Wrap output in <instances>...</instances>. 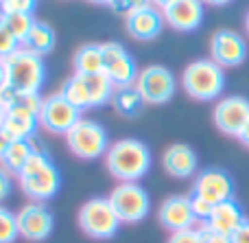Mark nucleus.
Listing matches in <instances>:
<instances>
[{
	"label": "nucleus",
	"instance_id": "1",
	"mask_svg": "<svg viewBox=\"0 0 249 243\" xmlns=\"http://www.w3.org/2000/svg\"><path fill=\"white\" fill-rule=\"evenodd\" d=\"M105 167L121 182H138L149 173L151 151L142 140L123 138L109 145L105 153Z\"/></svg>",
	"mask_w": 249,
	"mask_h": 243
},
{
	"label": "nucleus",
	"instance_id": "2",
	"mask_svg": "<svg viewBox=\"0 0 249 243\" xmlns=\"http://www.w3.org/2000/svg\"><path fill=\"white\" fill-rule=\"evenodd\" d=\"M20 187L26 197L33 202H46L57 195L61 187V175L55 162L48 158L46 151H35L24 165V169L18 173Z\"/></svg>",
	"mask_w": 249,
	"mask_h": 243
},
{
	"label": "nucleus",
	"instance_id": "3",
	"mask_svg": "<svg viewBox=\"0 0 249 243\" xmlns=\"http://www.w3.org/2000/svg\"><path fill=\"white\" fill-rule=\"evenodd\" d=\"M2 66L7 70V86L16 92L24 94H39V88L46 79V66H44L42 55L18 48L9 57H2Z\"/></svg>",
	"mask_w": 249,
	"mask_h": 243
},
{
	"label": "nucleus",
	"instance_id": "4",
	"mask_svg": "<svg viewBox=\"0 0 249 243\" xmlns=\"http://www.w3.org/2000/svg\"><path fill=\"white\" fill-rule=\"evenodd\" d=\"M181 86L186 94L197 101H214L225 88V73L216 61L197 59L181 73Z\"/></svg>",
	"mask_w": 249,
	"mask_h": 243
},
{
	"label": "nucleus",
	"instance_id": "5",
	"mask_svg": "<svg viewBox=\"0 0 249 243\" xmlns=\"http://www.w3.org/2000/svg\"><path fill=\"white\" fill-rule=\"evenodd\" d=\"M121 217L116 215L109 197H92L79 210V226L88 237L99 241H107L116 237L121 228Z\"/></svg>",
	"mask_w": 249,
	"mask_h": 243
},
{
	"label": "nucleus",
	"instance_id": "6",
	"mask_svg": "<svg viewBox=\"0 0 249 243\" xmlns=\"http://www.w3.org/2000/svg\"><path fill=\"white\" fill-rule=\"evenodd\" d=\"M66 145H68L70 153L81 160H96V158L105 156L109 149L105 127L96 121H88V118H81L66 134Z\"/></svg>",
	"mask_w": 249,
	"mask_h": 243
},
{
	"label": "nucleus",
	"instance_id": "7",
	"mask_svg": "<svg viewBox=\"0 0 249 243\" xmlns=\"http://www.w3.org/2000/svg\"><path fill=\"white\" fill-rule=\"evenodd\" d=\"M116 215L123 224H136L149 215L151 210V197L138 182H121L112 193H109Z\"/></svg>",
	"mask_w": 249,
	"mask_h": 243
},
{
	"label": "nucleus",
	"instance_id": "8",
	"mask_svg": "<svg viewBox=\"0 0 249 243\" xmlns=\"http://www.w3.org/2000/svg\"><path fill=\"white\" fill-rule=\"evenodd\" d=\"M79 121H81V110L74 108L61 92L44 96L39 110V125L46 131L66 136Z\"/></svg>",
	"mask_w": 249,
	"mask_h": 243
},
{
	"label": "nucleus",
	"instance_id": "9",
	"mask_svg": "<svg viewBox=\"0 0 249 243\" xmlns=\"http://www.w3.org/2000/svg\"><path fill=\"white\" fill-rule=\"evenodd\" d=\"M138 92L142 94L144 103H153V105H162L166 101H171V96L175 94V77L168 68L164 66H146L140 70L136 83Z\"/></svg>",
	"mask_w": 249,
	"mask_h": 243
},
{
	"label": "nucleus",
	"instance_id": "10",
	"mask_svg": "<svg viewBox=\"0 0 249 243\" xmlns=\"http://www.w3.org/2000/svg\"><path fill=\"white\" fill-rule=\"evenodd\" d=\"M103 57H105V75L116 88L123 86H133L140 75L133 57L121 46L118 42H103Z\"/></svg>",
	"mask_w": 249,
	"mask_h": 243
},
{
	"label": "nucleus",
	"instance_id": "11",
	"mask_svg": "<svg viewBox=\"0 0 249 243\" xmlns=\"http://www.w3.org/2000/svg\"><path fill=\"white\" fill-rule=\"evenodd\" d=\"M18 217V230L20 237L26 241H44L51 237L53 232V213L42 204V202H33V204L22 206L16 213Z\"/></svg>",
	"mask_w": 249,
	"mask_h": 243
},
{
	"label": "nucleus",
	"instance_id": "12",
	"mask_svg": "<svg viewBox=\"0 0 249 243\" xmlns=\"http://www.w3.org/2000/svg\"><path fill=\"white\" fill-rule=\"evenodd\" d=\"M214 125L228 136H241L249 123V101L245 96H225L214 105Z\"/></svg>",
	"mask_w": 249,
	"mask_h": 243
},
{
	"label": "nucleus",
	"instance_id": "13",
	"mask_svg": "<svg viewBox=\"0 0 249 243\" xmlns=\"http://www.w3.org/2000/svg\"><path fill=\"white\" fill-rule=\"evenodd\" d=\"M193 195L203 197L214 206L221 202L234 200V180L223 169H206L195 178Z\"/></svg>",
	"mask_w": 249,
	"mask_h": 243
},
{
	"label": "nucleus",
	"instance_id": "14",
	"mask_svg": "<svg viewBox=\"0 0 249 243\" xmlns=\"http://www.w3.org/2000/svg\"><path fill=\"white\" fill-rule=\"evenodd\" d=\"M210 55L212 61H216L221 68H234L245 61L247 44L236 31L221 29L210 39Z\"/></svg>",
	"mask_w": 249,
	"mask_h": 243
},
{
	"label": "nucleus",
	"instance_id": "15",
	"mask_svg": "<svg viewBox=\"0 0 249 243\" xmlns=\"http://www.w3.org/2000/svg\"><path fill=\"white\" fill-rule=\"evenodd\" d=\"M158 219L166 230L171 232H179V230H188L195 226V213H193V204H190L188 195H171L162 202L158 210Z\"/></svg>",
	"mask_w": 249,
	"mask_h": 243
},
{
	"label": "nucleus",
	"instance_id": "16",
	"mask_svg": "<svg viewBox=\"0 0 249 243\" xmlns=\"http://www.w3.org/2000/svg\"><path fill=\"white\" fill-rule=\"evenodd\" d=\"M162 26H164V13H162V9L153 7V4L124 16V29H127V33L133 39H140V42L155 39L162 33Z\"/></svg>",
	"mask_w": 249,
	"mask_h": 243
},
{
	"label": "nucleus",
	"instance_id": "17",
	"mask_svg": "<svg viewBox=\"0 0 249 243\" xmlns=\"http://www.w3.org/2000/svg\"><path fill=\"white\" fill-rule=\"evenodd\" d=\"M162 13L164 22L171 29L188 33L199 29V24L203 22V0H175L166 9H162Z\"/></svg>",
	"mask_w": 249,
	"mask_h": 243
},
{
	"label": "nucleus",
	"instance_id": "18",
	"mask_svg": "<svg viewBox=\"0 0 249 243\" xmlns=\"http://www.w3.org/2000/svg\"><path fill=\"white\" fill-rule=\"evenodd\" d=\"M162 167L173 178H190V175L197 173L199 160L193 147H188L184 143H175L171 147H166V151H164Z\"/></svg>",
	"mask_w": 249,
	"mask_h": 243
},
{
	"label": "nucleus",
	"instance_id": "19",
	"mask_svg": "<svg viewBox=\"0 0 249 243\" xmlns=\"http://www.w3.org/2000/svg\"><path fill=\"white\" fill-rule=\"evenodd\" d=\"M245 215H243V208L236 200H228V202H221V204L214 206L212 210L210 219H208L203 226L210 228L214 232H221V235H228L232 237L236 232V228L245 222Z\"/></svg>",
	"mask_w": 249,
	"mask_h": 243
},
{
	"label": "nucleus",
	"instance_id": "20",
	"mask_svg": "<svg viewBox=\"0 0 249 243\" xmlns=\"http://www.w3.org/2000/svg\"><path fill=\"white\" fill-rule=\"evenodd\" d=\"M37 125H39V118L35 114L20 110V108H11L7 112L2 130L7 131V136L11 140H31V138H35Z\"/></svg>",
	"mask_w": 249,
	"mask_h": 243
},
{
	"label": "nucleus",
	"instance_id": "21",
	"mask_svg": "<svg viewBox=\"0 0 249 243\" xmlns=\"http://www.w3.org/2000/svg\"><path fill=\"white\" fill-rule=\"evenodd\" d=\"M35 151H42L39 145L35 143V138H31V140H13V143L9 145V149L4 151V156L0 158V165H2V169H7L9 173L18 175L22 169H24V165L29 162V158L33 156Z\"/></svg>",
	"mask_w": 249,
	"mask_h": 243
},
{
	"label": "nucleus",
	"instance_id": "22",
	"mask_svg": "<svg viewBox=\"0 0 249 243\" xmlns=\"http://www.w3.org/2000/svg\"><path fill=\"white\" fill-rule=\"evenodd\" d=\"M74 73L77 75H101L105 73V57L101 44H83L74 53Z\"/></svg>",
	"mask_w": 249,
	"mask_h": 243
},
{
	"label": "nucleus",
	"instance_id": "23",
	"mask_svg": "<svg viewBox=\"0 0 249 243\" xmlns=\"http://www.w3.org/2000/svg\"><path fill=\"white\" fill-rule=\"evenodd\" d=\"M22 48L35 53V55H46V53H51L53 48H55V31H53L46 22L35 20L33 29H31L29 37L24 39Z\"/></svg>",
	"mask_w": 249,
	"mask_h": 243
},
{
	"label": "nucleus",
	"instance_id": "24",
	"mask_svg": "<svg viewBox=\"0 0 249 243\" xmlns=\"http://www.w3.org/2000/svg\"><path fill=\"white\" fill-rule=\"evenodd\" d=\"M112 103L116 108V112L123 114V116H136L142 110V105H144V99H142V94L138 92L136 86H123L114 90Z\"/></svg>",
	"mask_w": 249,
	"mask_h": 243
},
{
	"label": "nucleus",
	"instance_id": "25",
	"mask_svg": "<svg viewBox=\"0 0 249 243\" xmlns=\"http://www.w3.org/2000/svg\"><path fill=\"white\" fill-rule=\"evenodd\" d=\"M59 92L74 105V108L81 110V112L90 108V94H88V86H86V77H83V75L74 73L72 77L61 86Z\"/></svg>",
	"mask_w": 249,
	"mask_h": 243
},
{
	"label": "nucleus",
	"instance_id": "26",
	"mask_svg": "<svg viewBox=\"0 0 249 243\" xmlns=\"http://www.w3.org/2000/svg\"><path fill=\"white\" fill-rule=\"evenodd\" d=\"M0 20L4 22V26H7L13 35H16L20 46L24 44V39L29 37L31 29H33V24H35L31 13H0Z\"/></svg>",
	"mask_w": 249,
	"mask_h": 243
},
{
	"label": "nucleus",
	"instance_id": "27",
	"mask_svg": "<svg viewBox=\"0 0 249 243\" xmlns=\"http://www.w3.org/2000/svg\"><path fill=\"white\" fill-rule=\"evenodd\" d=\"M18 237H20L18 217L9 208L0 206V243H13Z\"/></svg>",
	"mask_w": 249,
	"mask_h": 243
},
{
	"label": "nucleus",
	"instance_id": "28",
	"mask_svg": "<svg viewBox=\"0 0 249 243\" xmlns=\"http://www.w3.org/2000/svg\"><path fill=\"white\" fill-rule=\"evenodd\" d=\"M37 0H2L0 13H31L33 16Z\"/></svg>",
	"mask_w": 249,
	"mask_h": 243
},
{
	"label": "nucleus",
	"instance_id": "29",
	"mask_svg": "<svg viewBox=\"0 0 249 243\" xmlns=\"http://www.w3.org/2000/svg\"><path fill=\"white\" fill-rule=\"evenodd\" d=\"M20 48V42L16 39V35L4 26V22L0 20V57H9L11 53H16Z\"/></svg>",
	"mask_w": 249,
	"mask_h": 243
},
{
	"label": "nucleus",
	"instance_id": "30",
	"mask_svg": "<svg viewBox=\"0 0 249 243\" xmlns=\"http://www.w3.org/2000/svg\"><path fill=\"white\" fill-rule=\"evenodd\" d=\"M190 204H193L195 219H197V222H203V224L210 219L212 210H214V204H210V202H206L203 197H197V195H190Z\"/></svg>",
	"mask_w": 249,
	"mask_h": 243
},
{
	"label": "nucleus",
	"instance_id": "31",
	"mask_svg": "<svg viewBox=\"0 0 249 243\" xmlns=\"http://www.w3.org/2000/svg\"><path fill=\"white\" fill-rule=\"evenodd\" d=\"M166 243H203L201 228H188V230L171 232Z\"/></svg>",
	"mask_w": 249,
	"mask_h": 243
},
{
	"label": "nucleus",
	"instance_id": "32",
	"mask_svg": "<svg viewBox=\"0 0 249 243\" xmlns=\"http://www.w3.org/2000/svg\"><path fill=\"white\" fill-rule=\"evenodd\" d=\"M151 0H112V4L109 7L114 9V11H121V13H131V11H138V9H144L149 7Z\"/></svg>",
	"mask_w": 249,
	"mask_h": 243
},
{
	"label": "nucleus",
	"instance_id": "33",
	"mask_svg": "<svg viewBox=\"0 0 249 243\" xmlns=\"http://www.w3.org/2000/svg\"><path fill=\"white\" fill-rule=\"evenodd\" d=\"M201 237H203V243H232L228 235H221V232H214L210 228L201 226Z\"/></svg>",
	"mask_w": 249,
	"mask_h": 243
},
{
	"label": "nucleus",
	"instance_id": "34",
	"mask_svg": "<svg viewBox=\"0 0 249 243\" xmlns=\"http://www.w3.org/2000/svg\"><path fill=\"white\" fill-rule=\"evenodd\" d=\"M11 195V178H9V171L0 167V202H4Z\"/></svg>",
	"mask_w": 249,
	"mask_h": 243
},
{
	"label": "nucleus",
	"instance_id": "35",
	"mask_svg": "<svg viewBox=\"0 0 249 243\" xmlns=\"http://www.w3.org/2000/svg\"><path fill=\"white\" fill-rule=\"evenodd\" d=\"M230 239H232V243H249V219H245V222L236 228V232H234Z\"/></svg>",
	"mask_w": 249,
	"mask_h": 243
},
{
	"label": "nucleus",
	"instance_id": "36",
	"mask_svg": "<svg viewBox=\"0 0 249 243\" xmlns=\"http://www.w3.org/2000/svg\"><path fill=\"white\" fill-rule=\"evenodd\" d=\"M11 143H13V140L9 138V136H7V131H4L2 127H0V158L4 156V151H7V149H9V145H11Z\"/></svg>",
	"mask_w": 249,
	"mask_h": 243
},
{
	"label": "nucleus",
	"instance_id": "37",
	"mask_svg": "<svg viewBox=\"0 0 249 243\" xmlns=\"http://www.w3.org/2000/svg\"><path fill=\"white\" fill-rule=\"evenodd\" d=\"M238 140H241V143L245 145V147H249V123L245 125V130L241 131V136H238Z\"/></svg>",
	"mask_w": 249,
	"mask_h": 243
},
{
	"label": "nucleus",
	"instance_id": "38",
	"mask_svg": "<svg viewBox=\"0 0 249 243\" xmlns=\"http://www.w3.org/2000/svg\"><path fill=\"white\" fill-rule=\"evenodd\" d=\"M173 2H175V0H151V4L158 9H166L168 4H173Z\"/></svg>",
	"mask_w": 249,
	"mask_h": 243
},
{
	"label": "nucleus",
	"instance_id": "39",
	"mask_svg": "<svg viewBox=\"0 0 249 243\" xmlns=\"http://www.w3.org/2000/svg\"><path fill=\"white\" fill-rule=\"evenodd\" d=\"M4 86H7V70H4L2 61H0V88H4Z\"/></svg>",
	"mask_w": 249,
	"mask_h": 243
},
{
	"label": "nucleus",
	"instance_id": "40",
	"mask_svg": "<svg viewBox=\"0 0 249 243\" xmlns=\"http://www.w3.org/2000/svg\"><path fill=\"white\" fill-rule=\"evenodd\" d=\"M7 112H9V110L4 108V103H2V101H0V127L4 125V118H7Z\"/></svg>",
	"mask_w": 249,
	"mask_h": 243
},
{
	"label": "nucleus",
	"instance_id": "41",
	"mask_svg": "<svg viewBox=\"0 0 249 243\" xmlns=\"http://www.w3.org/2000/svg\"><path fill=\"white\" fill-rule=\"evenodd\" d=\"M206 4H212V7H223V4H228L230 0H203Z\"/></svg>",
	"mask_w": 249,
	"mask_h": 243
},
{
	"label": "nucleus",
	"instance_id": "42",
	"mask_svg": "<svg viewBox=\"0 0 249 243\" xmlns=\"http://www.w3.org/2000/svg\"><path fill=\"white\" fill-rule=\"evenodd\" d=\"M90 2H96V4H112V0H90Z\"/></svg>",
	"mask_w": 249,
	"mask_h": 243
},
{
	"label": "nucleus",
	"instance_id": "43",
	"mask_svg": "<svg viewBox=\"0 0 249 243\" xmlns=\"http://www.w3.org/2000/svg\"><path fill=\"white\" fill-rule=\"evenodd\" d=\"M245 29H247V33H249V11H247V16H245Z\"/></svg>",
	"mask_w": 249,
	"mask_h": 243
},
{
	"label": "nucleus",
	"instance_id": "44",
	"mask_svg": "<svg viewBox=\"0 0 249 243\" xmlns=\"http://www.w3.org/2000/svg\"><path fill=\"white\" fill-rule=\"evenodd\" d=\"M0 61H2V57H0Z\"/></svg>",
	"mask_w": 249,
	"mask_h": 243
},
{
	"label": "nucleus",
	"instance_id": "45",
	"mask_svg": "<svg viewBox=\"0 0 249 243\" xmlns=\"http://www.w3.org/2000/svg\"><path fill=\"white\" fill-rule=\"evenodd\" d=\"M0 2H2V0H0Z\"/></svg>",
	"mask_w": 249,
	"mask_h": 243
}]
</instances>
